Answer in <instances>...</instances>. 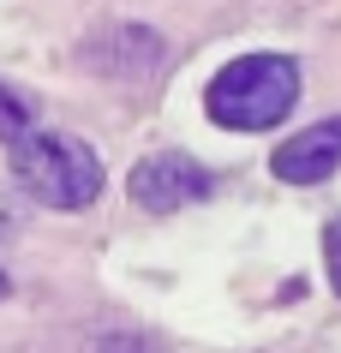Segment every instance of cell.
Here are the masks:
<instances>
[{
    "label": "cell",
    "mask_w": 341,
    "mask_h": 353,
    "mask_svg": "<svg viewBox=\"0 0 341 353\" xmlns=\"http://www.w3.org/2000/svg\"><path fill=\"white\" fill-rule=\"evenodd\" d=\"M12 156V180H19L42 210H90L108 186L102 156L72 132H42L30 126L19 144H6Z\"/></svg>",
    "instance_id": "1"
},
{
    "label": "cell",
    "mask_w": 341,
    "mask_h": 353,
    "mask_svg": "<svg viewBox=\"0 0 341 353\" xmlns=\"http://www.w3.org/2000/svg\"><path fill=\"white\" fill-rule=\"evenodd\" d=\"M300 102V66L287 54H240L209 78L204 114L227 132H269Z\"/></svg>",
    "instance_id": "2"
},
{
    "label": "cell",
    "mask_w": 341,
    "mask_h": 353,
    "mask_svg": "<svg viewBox=\"0 0 341 353\" xmlns=\"http://www.w3.org/2000/svg\"><path fill=\"white\" fill-rule=\"evenodd\" d=\"M126 192H132L138 210H150V216H174V210H192L204 204L209 192H216V180H209V168H198L192 156H144V162L132 168V180H126Z\"/></svg>",
    "instance_id": "3"
},
{
    "label": "cell",
    "mask_w": 341,
    "mask_h": 353,
    "mask_svg": "<svg viewBox=\"0 0 341 353\" xmlns=\"http://www.w3.org/2000/svg\"><path fill=\"white\" fill-rule=\"evenodd\" d=\"M269 168H276V180H287V186H318V180H329L341 168V114L293 132V138L269 156Z\"/></svg>",
    "instance_id": "4"
},
{
    "label": "cell",
    "mask_w": 341,
    "mask_h": 353,
    "mask_svg": "<svg viewBox=\"0 0 341 353\" xmlns=\"http://www.w3.org/2000/svg\"><path fill=\"white\" fill-rule=\"evenodd\" d=\"M37 126V114H30V102H24L12 84H0V144H19L24 132Z\"/></svg>",
    "instance_id": "5"
},
{
    "label": "cell",
    "mask_w": 341,
    "mask_h": 353,
    "mask_svg": "<svg viewBox=\"0 0 341 353\" xmlns=\"http://www.w3.org/2000/svg\"><path fill=\"white\" fill-rule=\"evenodd\" d=\"M90 353H156L144 335H132V330H108V335H96L90 341Z\"/></svg>",
    "instance_id": "6"
},
{
    "label": "cell",
    "mask_w": 341,
    "mask_h": 353,
    "mask_svg": "<svg viewBox=\"0 0 341 353\" xmlns=\"http://www.w3.org/2000/svg\"><path fill=\"white\" fill-rule=\"evenodd\" d=\"M323 252H329V281H335V294H341V222H329V240H323Z\"/></svg>",
    "instance_id": "7"
},
{
    "label": "cell",
    "mask_w": 341,
    "mask_h": 353,
    "mask_svg": "<svg viewBox=\"0 0 341 353\" xmlns=\"http://www.w3.org/2000/svg\"><path fill=\"white\" fill-rule=\"evenodd\" d=\"M6 234H12V216H6V210H0V240H6Z\"/></svg>",
    "instance_id": "8"
},
{
    "label": "cell",
    "mask_w": 341,
    "mask_h": 353,
    "mask_svg": "<svg viewBox=\"0 0 341 353\" xmlns=\"http://www.w3.org/2000/svg\"><path fill=\"white\" fill-rule=\"evenodd\" d=\"M6 294H12V281H6V270H0V299H6Z\"/></svg>",
    "instance_id": "9"
}]
</instances>
